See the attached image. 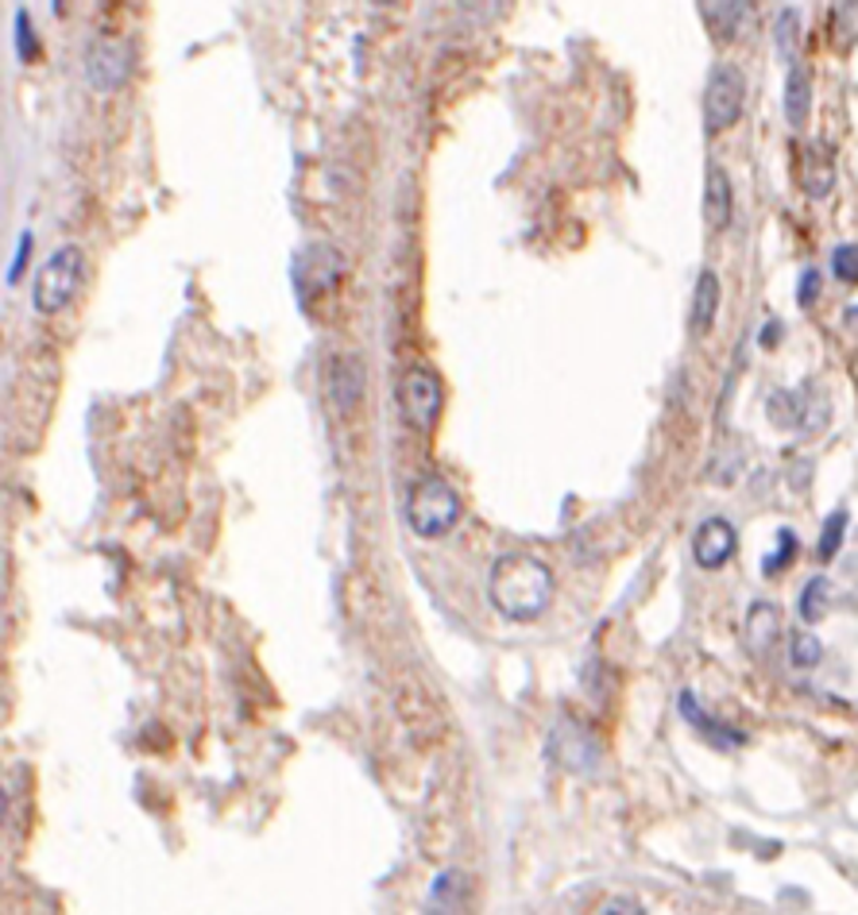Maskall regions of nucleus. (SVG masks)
Instances as JSON below:
<instances>
[{"label": "nucleus", "mask_w": 858, "mask_h": 915, "mask_svg": "<svg viewBox=\"0 0 858 915\" xmlns=\"http://www.w3.org/2000/svg\"><path fill=\"white\" fill-rule=\"evenodd\" d=\"M128 70H132V51L120 39H101L89 47L86 54V78L93 89H116L125 86Z\"/></svg>", "instance_id": "nucleus-8"}, {"label": "nucleus", "mask_w": 858, "mask_h": 915, "mask_svg": "<svg viewBox=\"0 0 858 915\" xmlns=\"http://www.w3.org/2000/svg\"><path fill=\"white\" fill-rule=\"evenodd\" d=\"M464 514V502L457 494V487L441 476H422L410 487L407 499V526L418 538H441L449 533Z\"/></svg>", "instance_id": "nucleus-2"}, {"label": "nucleus", "mask_w": 858, "mask_h": 915, "mask_svg": "<svg viewBox=\"0 0 858 915\" xmlns=\"http://www.w3.org/2000/svg\"><path fill=\"white\" fill-rule=\"evenodd\" d=\"M731 178L719 163L708 167V182H704V220L712 232H723L731 224Z\"/></svg>", "instance_id": "nucleus-12"}, {"label": "nucleus", "mask_w": 858, "mask_h": 915, "mask_svg": "<svg viewBox=\"0 0 858 915\" xmlns=\"http://www.w3.org/2000/svg\"><path fill=\"white\" fill-rule=\"evenodd\" d=\"M719 301H723V286H719L716 271H700L696 291H692V333L704 336L719 318Z\"/></svg>", "instance_id": "nucleus-13"}, {"label": "nucleus", "mask_w": 858, "mask_h": 915, "mask_svg": "<svg viewBox=\"0 0 858 915\" xmlns=\"http://www.w3.org/2000/svg\"><path fill=\"white\" fill-rule=\"evenodd\" d=\"M820 298V271H801V279H796V301L801 306H812V301Z\"/></svg>", "instance_id": "nucleus-27"}, {"label": "nucleus", "mask_w": 858, "mask_h": 915, "mask_svg": "<svg viewBox=\"0 0 858 915\" xmlns=\"http://www.w3.org/2000/svg\"><path fill=\"white\" fill-rule=\"evenodd\" d=\"M835 185V151L828 143L812 140L805 151V194L828 197Z\"/></svg>", "instance_id": "nucleus-14"}, {"label": "nucleus", "mask_w": 858, "mask_h": 915, "mask_svg": "<svg viewBox=\"0 0 858 915\" xmlns=\"http://www.w3.org/2000/svg\"><path fill=\"white\" fill-rule=\"evenodd\" d=\"M847 511H835L828 514V521H823V533H820V556L823 560H832L835 553L843 549V533H847Z\"/></svg>", "instance_id": "nucleus-21"}, {"label": "nucleus", "mask_w": 858, "mask_h": 915, "mask_svg": "<svg viewBox=\"0 0 858 915\" xmlns=\"http://www.w3.org/2000/svg\"><path fill=\"white\" fill-rule=\"evenodd\" d=\"M778 637H781V610L773 603H766V598L751 603V610H746V645H751V653L766 657Z\"/></svg>", "instance_id": "nucleus-11"}, {"label": "nucleus", "mask_w": 858, "mask_h": 915, "mask_svg": "<svg viewBox=\"0 0 858 915\" xmlns=\"http://www.w3.org/2000/svg\"><path fill=\"white\" fill-rule=\"evenodd\" d=\"M16 43H20V59L24 62H31L39 54V43H36V36H31V20H27V12L16 16Z\"/></svg>", "instance_id": "nucleus-26"}, {"label": "nucleus", "mask_w": 858, "mask_h": 915, "mask_svg": "<svg viewBox=\"0 0 858 915\" xmlns=\"http://www.w3.org/2000/svg\"><path fill=\"white\" fill-rule=\"evenodd\" d=\"M789 657H793V665L796 669H812V665H820V657H823V645H820V637L816 634H793V649H789Z\"/></svg>", "instance_id": "nucleus-22"}, {"label": "nucleus", "mask_w": 858, "mask_h": 915, "mask_svg": "<svg viewBox=\"0 0 858 915\" xmlns=\"http://www.w3.org/2000/svg\"><path fill=\"white\" fill-rule=\"evenodd\" d=\"M734 545H739V533L727 518H708L700 521V529L692 533V560L700 568H723L727 560L734 556Z\"/></svg>", "instance_id": "nucleus-10"}, {"label": "nucleus", "mask_w": 858, "mask_h": 915, "mask_svg": "<svg viewBox=\"0 0 858 915\" xmlns=\"http://www.w3.org/2000/svg\"><path fill=\"white\" fill-rule=\"evenodd\" d=\"M553 568L534 553H503L487 576V598L507 622H534L553 603Z\"/></svg>", "instance_id": "nucleus-1"}, {"label": "nucleus", "mask_w": 858, "mask_h": 915, "mask_svg": "<svg viewBox=\"0 0 858 915\" xmlns=\"http://www.w3.org/2000/svg\"><path fill=\"white\" fill-rule=\"evenodd\" d=\"M348 263L345 256L336 252L333 244H306L294 259V291H298L302 301L318 298V294L333 291L336 282L345 279Z\"/></svg>", "instance_id": "nucleus-6"}, {"label": "nucleus", "mask_w": 858, "mask_h": 915, "mask_svg": "<svg viewBox=\"0 0 858 915\" xmlns=\"http://www.w3.org/2000/svg\"><path fill=\"white\" fill-rule=\"evenodd\" d=\"M596 915H646V912H642V904L630 897H611V900H603V907Z\"/></svg>", "instance_id": "nucleus-28"}, {"label": "nucleus", "mask_w": 858, "mask_h": 915, "mask_svg": "<svg viewBox=\"0 0 858 915\" xmlns=\"http://www.w3.org/2000/svg\"><path fill=\"white\" fill-rule=\"evenodd\" d=\"M773 31H778V54L781 59L789 62V66H793V54H796V12L793 9H785L778 16V27H773Z\"/></svg>", "instance_id": "nucleus-25"}, {"label": "nucleus", "mask_w": 858, "mask_h": 915, "mask_svg": "<svg viewBox=\"0 0 858 915\" xmlns=\"http://www.w3.org/2000/svg\"><path fill=\"white\" fill-rule=\"evenodd\" d=\"M700 12H704V20H708V27L719 39H734V31L746 20L751 4H700Z\"/></svg>", "instance_id": "nucleus-19"}, {"label": "nucleus", "mask_w": 858, "mask_h": 915, "mask_svg": "<svg viewBox=\"0 0 858 915\" xmlns=\"http://www.w3.org/2000/svg\"><path fill=\"white\" fill-rule=\"evenodd\" d=\"M469 912V877L457 869H445L430 892V915H464Z\"/></svg>", "instance_id": "nucleus-15"}, {"label": "nucleus", "mask_w": 858, "mask_h": 915, "mask_svg": "<svg viewBox=\"0 0 858 915\" xmlns=\"http://www.w3.org/2000/svg\"><path fill=\"white\" fill-rule=\"evenodd\" d=\"M549 753L558 757V765L573 769V773H588V769H596V761H600V746H596V738L573 719H565L558 731H553Z\"/></svg>", "instance_id": "nucleus-9"}, {"label": "nucleus", "mask_w": 858, "mask_h": 915, "mask_svg": "<svg viewBox=\"0 0 858 915\" xmlns=\"http://www.w3.org/2000/svg\"><path fill=\"white\" fill-rule=\"evenodd\" d=\"M743 101H746V78L739 66H716L712 70V81L704 89V128L708 136L727 132L739 116H743Z\"/></svg>", "instance_id": "nucleus-5"}, {"label": "nucleus", "mask_w": 858, "mask_h": 915, "mask_svg": "<svg viewBox=\"0 0 858 915\" xmlns=\"http://www.w3.org/2000/svg\"><path fill=\"white\" fill-rule=\"evenodd\" d=\"M778 336H781V321H770V325L761 328V344L770 348V344H778Z\"/></svg>", "instance_id": "nucleus-30"}, {"label": "nucleus", "mask_w": 858, "mask_h": 915, "mask_svg": "<svg viewBox=\"0 0 858 915\" xmlns=\"http://www.w3.org/2000/svg\"><path fill=\"white\" fill-rule=\"evenodd\" d=\"M766 414L778 429H796L801 417H805V395L801 390H773L766 398Z\"/></svg>", "instance_id": "nucleus-18"}, {"label": "nucleus", "mask_w": 858, "mask_h": 915, "mask_svg": "<svg viewBox=\"0 0 858 915\" xmlns=\"http://www.w3.org/2000/svg\"><path fill=\"white\" fill-rule=\"evenodd\" d=\"M855 259H858L855 240H847V244H840V247H835V252H832V271H835V279L847 282V286H855V279H858Z\"/></svg>", "instance_id": "nucleus-24"}, {"label": "nucleus", "mask_w": 858, "mask_h": 915, "mask_svg": "<svg viewBox=\"0 0 858 915\" xmlns=\"http://www.w3.org/2000/svg\"><path fill=\"white\" fill-rule=\"evenodd\" d=\"M828 603H832V583H828V576H812L805 583V591H801V618L808 626H816L828 615Z\"/></svg>", "instance_id": "nucleus-20"}, {"label": "nucleus", "mask_w": 858, "mask_h": 915, "mask_svg": "<svg viewBox=\"0 0 858 915\" xmlns=\"http://www.w3.org/2000/svg\"><path fill=\"white\" fill-rule=\"evenodd\" d=\"M808 108H812V74H808V66L793 62V66H789V78H785V116H789V124L801 128V124L808 120Z\"/></svg>", "instance_id": "nucleus-17"}, {"label": "nucleus", "mask_w": 858, "mask_h": 915, "mask_svg": "<svg viewBox=\"0 0 858 915\" xmlns=\"http://www.w3.org/2000/svg\"><path fill=\"white\" fill-rule=\"evenodd\" d=\"M793 556H796V533H793V529H781V533H778V549H773L766 560H761V572L778 576V568H785Z\"/></svg>", "instance_id": "nucleus-23"}, {"label": "nucleus", "mask_w": 858, "mask_h": 915, "mask_svg": "<svg viewBox=\"0 0 858 915\" xmlns=\"http://www.w3.org/2000/svg\"><path fill=\"white\" fill-rule=\"evenodd\" d=\"M27 252H31V236H20V252H16V267L9 271V282H16L20 279V271H24V259H27Z\"/></svg>", "instance_id": "nucleus-29"}, {"label": "nucleus", "mask_w": 858, "mask_h": 915, "mask_svg": "<svg viewBox=\"0 0 858 915\" xmlns=\"http://www.w3.org/2000/svg\"><path fill=\"white\" fill-rule=\"evenodd\" d=\"M677 704H681V714H684V719H689L692 726H696V731L712 742V746H743V734H739V731H727L723 722L712 719V714L704 711V707H700L696 692H681V699H677Z\"/></svg>", "instance_id": "nucleus-16"}, {"label": "nucleus", "mask_w": 858, "mask_h": 915, "mask_svg": "<svg viewBox=\"0 0 858 915\" xmlns=\"http://www.w3.org/2000/svg\"><path fill=\"white\" fill-rule=\"evenodd\" d=\"M363 387H368V371L356 352H333L325 360V395L341 417H353L363 402Z\"/></svg>", "instance_id": "nucleus-7"}, {"label": "nucleus", "mask_w": 858, "mask_h": 915, "mask_svg": "<svg viewBox=\"0 0 858 915\" xmlns=\"http://www.w3.org/2000/svg\"><path fill=\"white\" fill-rule=\"evenodd\" d=\"M81 274H86V256H81V247L63 244L43 267H39L36 294H31V301H36L39 313L51 318V313H59V309L71 306V298L78 294V286H81Z\"/></svg>", "instance_id": "nucleus-3"}, {"label": "nucleus", "mask_w": 858, "mask_h": 915, "mask_svg": "<svg viewBox=\"0 0 858 915\" xmlns=\"http://www.w3.org/2000/svg\"><path fill=\"white\" fill-rule=\"evenodd\" d=\"M395 395H398V410H402V422H407L410 429H418V433L434 429L437 417H441V402H445L441 375H437V371L414 363V368L402 371Z\"/></svg>", "instance_id": "nucleus-4"}]
</instances>
